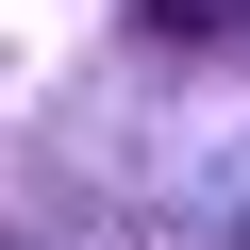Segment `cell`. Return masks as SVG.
Segmentation results:
<instances>
[{
    "label": "cell",
    "instance_id": "6da1fadb",
    "mask_svg": "<svg viewBox=\"0 0 250 250\" xmlns=\"http://www.w3.org/2000/svg\"><path fill=\"white\" fill-rule=\"evenodd\" d=\"M233 17H250V0H150L134 34H150V50H200V34H233Z\"/></svg>",
    "mask_w": 250,
    "mask_h": 250
}]
</instances>
